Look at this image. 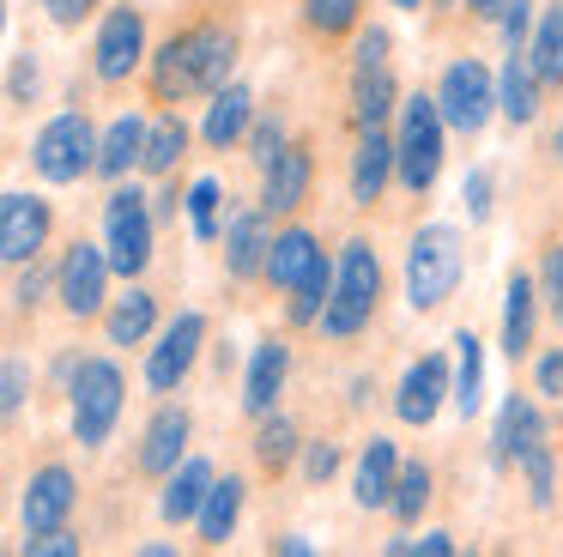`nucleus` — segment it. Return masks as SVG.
I'll return each mask as SVG.
<instances>
[{
    "label": "nucleus",
    "instance_id": "f257e3e1",
    "mask_svg": "<svg viewBox=\"0 0 563 557\" xmlns=\"http://www.w3.org/2000/svg\"><path fill=\"white\" fill-rule=\"evenodd\" d=\"M231 61H236L231 31H219V24H200V31H188V36H176V43L158 48L152 85H158L164 103H176V97H195V91H224V79H231Z\"/></svg>",
    "mask_w": 563,
    "mask_h": 557
},
{
    "label": "nucleus",
    "instance_id": "f03ea898",
    "mask_svg": "<svg viewBox=\"0 0 563 557\" xmlns=\"http://www.w3.org/2000/svg\"><path fill=\"white\" fill-rule=\"evenodd\" d=\"M461 266H466L461 230L424 225L406 242V303H412V309H442V303L454 297V285H461Z\"/></svg>",
    "mask_w": 563,
    "mask_h": 557
},
{
    "label": "nucleus",
    "instance_id": "7ed1b4c3",
    "mask_svg": "<svg viewBox=\"0 0 563 557\" xmlns=\"http://www.w3.org/2000/svg\"><path fill=\"white\" fill-rule=\"evenodd\" d=\"M376 297H382V261L364 237H352L340 249V266H333V297H328V309H321V327H328L333 339H352L357 327L376 315Z\"/></svg>",
    "mask_w": 563,
    "mask_h": 557
},
{
    "label": "nucleus",
    "instance_id": "20e7f679",
    "mask_svg": "<svg viewBox=\"0 0 563 557\" xmlns=\"http://www.w3.org/2000/svg\"><path fill=\"white\" fill-rule=\"evenodd\" d=\"M442 133H449V121H442L437 97H430V91L400 97V133H394V145H400V188L424 194L430 182H437V170H442Z\"/></svg>",
    "mask_w": 563,
    "mask_h": 557
},
{
    "label": "nucleus",
    "instance_id": "39448f33",
    "mask_svg": "<svg viewBox=\"0 0 563 557\" xmlns=\"http://www.w3.org/2000/svg\"><path fill=\"white\" fill-rule=\"evenodd\" d=\"M74 436L86 448H103L110 443V430H115V418H122V400H128V382H122V370H115L110 358H86L74 370Z\"/></svg>",
    "mask_w": 563,
    "mask_h": 557
},
{
    "label": "nucleus",
    "instance_id": "423d86ee",
    "mask_svg": "<svg viewBox=\"0 0 563 557\" xmlns=\"http://www.w3.org/2000/svg\"><path fill=\"white\" fill-rule=\"evenodd\" d=\"M98 128H91L79 109H67V116L43 121L37 145H31V164H37L43 182H79L86 170H98Z\"/></svg>",
    "mask_w": 563,
    "mask_h": 557
},
{
    "label": "nucleus",
    "instance_id": "0eeeda50",
    "mask_svg": "<svg viewBox=\"0 0 563 557\" xmlns=\"http://www.w3.org/2000/svg\"><path fill=\"white\" fill-rule=\"evenodd\" d=\"M152 206H146V194L140 188H115L110 194V206H103V249H110V261H115V273L122 278H140L146 273V261H152Z\"/></svg>",
    "mask_w": 563,
    "mask_h": 557
},
{
    "label": "nucleus",
    "instance_id": "6e6552de",
    "mask_svg": "<svg viewBox=\"0 0 563 557\" xmlns=\"http://www.w3.org/2000/svg\"><path fill=\"white\" fill-rule=\"evenodd\" d=\"M200 346H207V315L183 309L170 327H164V339L152 346V358H146V387L152 394H176V387L188 382V370H195Z\"/></svg>",
    "mask_w": 563,
    "mask_h": 557
},
{
    "label": "nucleus",
    "instance_id": "1a4fd4ad",
    "mask_svg": "<svg viewBox=\"0 0 563 557\" xmlns=\"http://www.w3.org/2000/svg\"><path fill=\"white\" fill-rule=\"evenodd\" d=\"M437 103H442V121H449L454 133H478L490 121V109H497V85H490V73L466 55V61H454V67L442 73Z\"/></svg>",
    "mask_w": 563,
    "mask_h": 557
},
{
    "label": "nucleus",
    "instance_id": "9d476101",
    "mask_svg": "<svg viewBox=\"0 0 563 557\" xmlns=\"http://www.w3.org/2000/svg\"><path fill=\"white\" fill-rule=\"evenodd\" d=\"M110 249H98V242H74V249L62 254V273H55V285H62V303L74 321H91V315L103 309V291H110Z\"/></svg>",
    "mask_w": 563,
    "mask_h": 557
},
{
    "label": "nucleus",
    "instance_id": "9b49d317",
    "mask_svg": "<svg viewBox=\"0 0 563 557\" xmlns=\"http://www.w3.org/2000/svg\"><path fill=\"white\" fill-rule=\"evenodd\" d=\"M140 61H146V19L134 7H115L103 19L98 43H91V67H98L103 85H122L128 73H140Z\"/></svg>",
    "mask_w": 563,
    "mask_h": 557
},
{
    "label": "nucleus",
    "instance_id": "f8f14e48",
    "mask_svg": "<svg viewBox=\"0 0 563 557\" xmlns=\"http://www.w3.org/2000/svg\"><path fill=\"white\" fill-rule=\"evenodd\" d=\"M43 242H49V200L13 188L0 200V261L25 266V261H37Z\"/></svg>",
    "mask_w": 563,
    "mask_h": 557
},
{
    "label": "nucleus",
    "instance_id": "ddd939ff",
    "mask_svg": "<svg viewBox=\"0 0 563 557\" xmlns=\"http://www.w3.org/2000/svg\"><path fill=\"white\" fill-rule=\"evenodd\" d=\"M442 400H454V375H449V358H418L412 370L400 375V394H394V412H400V424H418L424 430L430 418L442 412Z\"/></svg>",
    "mask_w": 563,
    "mask_h": 557
},
{
    "label": "nucleus",
    "instance_id": "4468645a",
    "mask_svg": "<svg viewBox=\"0 0 563 557\" xmlns=\"http://www.w3.org/2000/svg\"><path fill=\"white\" fill-rule=\"evenodd\" d=\"M79 503V484L67 467H37L25 484V503H19V515H25V533H55L67 515H74Z\"/></svg>",
    "mask_w": 563,
    "mask_h": 557
},
{
    "label": "nucleus",
    "instance_id": "2eb2a0df",
    "mask_svg": "<svg viewBox=\"0 0 563 557\" xmlns=\"http://www.w3.org/2000/svg\"><path fill=\"white\" fill-rule=\"evenodd\" d=\"M388 176H400V145L388 140V128H364V140H357V152H352V200L376 206L382 188H388Z\"/></svg>",
    "mask_w": 563,
    "mask_h": 557
},
{
    "label": "nucleus",
    "instance_id": "dca6fc26",
    "mask_svg": "<svg viewBox=\"0 0 563 557\" xmlns=\"http://www.w3.org/2000/svg\"><path fill=\"white\" fill-rule=\"evenodd\" d=\"M394 484H400V448L388 443V436H369L364 455H357V503L364 509H394Z\"/></svg>",
    "mask_w": 563,
    "mask_h": 557
},
{
    "label": "nucleus",
    "instance_id": "f3484780",
    "mask_svg": "<svg viewBox=\"0 0 563 557\" xmlns=\"http://www.w3.org/2000/svg\"><path fill=\"white\" fill-rule=\"evenodd\" d=\"M490 443H497V460H515V467H521V460L545 443V418H539L533 394H509V400H503L497 436H490Z\"/></svg>",
    "mask_w": 563,
    "mask_h": 557
},
{
    "label": "nucleus",
    "instance_id": "a211bd4d",
    "mask_svg": "<svg viewBox=\"0 0 563 557\" xmlns=\"http://www.w3.org/2000/svg\"><path fill=\"white\" fill-rule=\"evenodd\" d=\"M249 128H255V91H249V85H224V91H212V109H207L200 140H207L212 152H231L236 140H249Z\"/></svg>",
    "mask_w": 563,
    "mask_h": 557
},
{
    "label": "nucleus",
    "instance_id": "6ab92c4d",
    "mask_svg": "<svg viewBox=\"0 0 563 557\" xmlns=\"http://www.w3.org/2000/svg\"><path fill=\"white\" fill-rule=\"evenodd\" d=\"M261 176H267L261 182V206H267V212H297V206L309 200V176H316V170H309L303 145H285Z\"/></svg>",
    "mask_w": 563,
    "mask_h": 557
},
{
    "label": "nucleus",
    "instance_id": "aec40b11",
    "mask_svg": "<svg viewBox=\"0 0 563 557\" xmlns=\"http://www.w3.org/2000/svg\"><path fill=\"white\" fill-rule=\"evenodd\" d=\"M183 448H188V412L183 406H164L158 418L146 424V443H140V472L170 479V472L183 467Z\"/></svg>",
    "mask_w": 563,
    "mask_h": 557
},
{
    "label": "nucleus",
    "instance_id": "412c9836",
    "mask_svg": "<svg viewBox=\"0 0 563 557\" xmlns=\"http://www.w3.org/2000/svg\"><path fill=\"white\" fill-rule=\"evenodd\" d=\"M267 249H273V237H267V206H255V212H236L231 230H224V266H231L236 278H255V273H267Z\"/></svg>",
    "mask_w": 563,
    "mask_h": 557
},
{
    "label": "nucleus",
    "instance_id": "4be33fe9",
    "mask_svg": "<svg viewBox=\"0 0 563 557\" xmlns=\"http://www.w3.org/2000/svg\"><path fill=\"white\" fill-rule=\"evenodd\" d=\"M285 370H291L285 339H261L255 358H249V375H243V406L255 412V418L273 412V400H279V387H285Z\"/></svg>",
    "mask_w": 563,
    "mask_h": 557
},
{
    "label": "nucleus",
    "instance_id": "5701e85b",
    "mask_svg": "<svg viewBox=\"0 0 563 557\" xmlns=\"http://www.w3.org/2000/svg\"><path fill=\"white\" fill-rule=\"evenodd\" d=\"M539 73H533V55L527 48H509V61H503L497 73V109L515 121V128H527V121L539 116Z\"/></svg>",
    "mask_w": 563,
    "mask_h": 557
},
{
    "label": "nucleus",
    "instance_id": "b1692460",
    "mask_svg": "<svg viewBox=\"0 0 563 557\" xmlns=\"http://www.w3.org/2000/svg\"><path fill=\"white\" fill-rule=\"evenodd\" d=\"M212 484H219V479H212V460H183V467L164 479L158 515L176 521V527H183V521H200V503L212 496Z\"/></svg>",
    "mask_w": 563,
    "mask_h": 557
},
{
    "label": "nucleus",
    "instance_id": "393cba45",
    "mask_svg": "<svg viewBox=\"0 0 563 557\" xmlns=\"http://www.w3.org/2000/svg\"><path fill=\"white\" fill-rule=\"evenodd\" d=\"M321 266V249H316V237H309L303 225H291V230H279L273 237V249H267V278L279 291H297L309 273Z\"/></svg>",
    "mask_w": 563,
    "mask_h": 557
},
{
    "label": "nucleus",
    "instance_id": "a878e982",
    "mask_svg": "<svg viewBox=\"0 0 563 557\" xmlns=\"http://www.w3.org/2000/svg\"><path fill=\"white\" fill-rule=\"evenodd\" d=\"M533 315H539V285L527 273H515L509 291H503V351L509 358L533 351Z\"/></svg>",
    "mask_w": 563,
    "mask_h": 557
},
{
    "label": "nucleus",
    "instance_id": "bb28decb",
    "mask_svg": "<svg viewBox=\"0 0 563 557\" xmlns=\"http://www.w3.org/2000/svg\"><path fill=\"white\" fill-rule=\"evenodd\" d=\"M146 128H152V121H140V116H115L110 133H103V145H98V176L122 182L128 170L146 157Z\"/></svg>",
    "mask_w": 563,
    "mask_h": 557
},
{
    "label": "nucleus",
    "instance_id": "cd10ccee",
    "mask_svg": "<svg viewBox=\"0 0 563 557\" xmlns=\"http://www.w3.org/2000/svg\"><path fill=\"white\" fill-rule=\"evenodd\" d=\"M485 406V346L478 334H454V412L473 418Z\"/></svg>",
    "mask_w": 563,
    "mask_h": 557
},
{
    "label": "nucleus",
    "instance_id": "c85d7f7f",
    "mask_svg": "<svg viewBox=\"0 0 563 557\" xmlns=\"http://www.w3.org/2000/svg\"><path fill=\"white\" fill-rule=\"evenodd\" d=\"M243 491L249 484L236 472H224V484H212V496L200 503V545H224L236 533V515H243Z\"/></svg>",
    "mask_w": 563,
    "mask_h": 557
},
{
    "label": "nucleus",
    "instance_id": "c756f323",
    "mask_svg": "<svg viewBox=\"0 0 563 557\" xmlns=\"http://www.w3.org/2000/svg\"><path fill=\"white\" fill-rule=\"evenodd\" d=\"M394 103H400V91H394V73L388 67H369V73H357V79H352V121H357V133L382 128Z\"/></svg>",
    "mask_w": 563,
    "mask_h": 557
},
{
    "label": "nucleus",
    "instance_id": "7c9ffc66",
    "mask_svg": "<svg viewBox=\"0 0 563 557\" xmlns=\"http://www.w3.org/2000/svg\"><path fill=\"white\" fill-rule=\"evenodd\" d=\"M527 55H533V73H539L545 85H563V7H545V12H539Z\"/></svg>",
    "mask_w": 563,
    "mask_h": 557
},
{
    "label": "nucleus",
    "instance_id": "2f4dec72",
    "mask_svg": "<svg viewBox=\"0 0 563 557\" xmlns=\"http://www.w3.org/2000/svg\"><path fill=\"white\" fill-rule=\"evenodd\" d=\"M152 321H158V297H152V291H128V297L110 309L103 327H110L115 346H140V339L152 334Z\"/></svg>",
    "mask_w": 563,
    "mask_h": 557
},
{
    "label": "nucleus",
    "instance_id": "473e14b6",
    "mask_svg": "<svg viewBox=\"0 0 563 557\" xmlns=\"http://www.w3.org/2000/svg\"><path fill=\"white\" fill-rule=\"evenodd\" d=\"M188 152V128L183 116H158L146 128V157H140V170H152V176H164V170H176Z\"/></svg>",
    "mask_w": 563,
    "mask_h": 557
},
{
    "label": "nucleus",
    "instance_id": "72a5a7b5",
    "mask_svg": "<svg viewBox=\"0 0 563 557\" xmlns=\"http://www.w3.org/2000/svg\"><path fill=\"white\" fill-rule=\"evenodd\" d=\"M291 455H297V424L279 418V412H267V424H261V436H255V460L267 472H285Z\"/></svg>",
    "mask_w": 563,
    "mask_h": 557
},
{
    "label": "nucleus",
    "instance_id": "f704fd0d",
    "mask_svg": "<svg viewBox=\"0 0 563 557\" xmlns=\"http://www.w3.org/2000/svg\"><path fill=\"white\" fill-rule=\"evenodd\" d=\"M430 503V467L424 460H406L400 467V484H394V515L400 521H418Z\"/></svg>",
    "mask_w": 563,
    "mask_h": 557
},
{
    "label": "nucleus",
    "instance_id": "c9c22d12",
    "mask_svg": "<svg viewBox=\"0 0 563 557\" xmlns=\"http://www.w3.org/2000/svg\"><path fill=\"white\" fill-rule=\"evenodd\" d=\"M328 297H333V273H328V261L316 266V273L297 285V297H291V321L303 327V321H321V309H328Z\"/></svg>",
    "mask_w": 563,
    "mask_h": 557
},
{
    "label": "nucleus",
    "instance_id": "e433bc0d",
    "mask_svg": "<svg viewBox=\"0 0 563 557\" xmlns=\"http://www.w3.org/2000/svg\"><path fill=\"white\" fill-rule=\"evenodd\" d=\"M188 218H195V237L200 242H212V237H219V182H212V176H200L195 182V188H188Z\"/></svg>",
    "mask_w": 563,
    "mask_h": 557
},
{
    "label": "nucleus",
    "instance_id": "4c0bfd02",
    "mask_svg": "<svg viewBox=\"0 0 563 557\" xmlns=\"http://www.w3.org/2000/svg\"><path fill=\"white\" fill-rule=\"evenodd\" d=\"M357 7L364 0H303V19H309V31H352L357 24Z\"/></svg>",
    "mask_w": 563,
    "mask_h": 557
},
{
    "label": "nucleus",
    "instance_id": "58836bf2",
    "mask_svg": "<svg viewBox=\"0 0 563 557\" xmlns=\"http://www.w3.org/2000/svg\"><path fill=\"white\" fill-rule=\"evenodd\" d=\"M521 472H527V491H533V509H551V491H558V472H551V448L539 443L533 455L521 460Z\"/></svg>",
    "mask_w": 563,
    "mask_h": 557
},
{
    "label": "nucleus",
    "instance_id": "ea45409f",
    "mask_svg": "<svg viewBox=\"0 0 563 557\" xmlns=\"http://www.w3.org/2000/svg\"><path fill=\"white\" fill-rule=\"evenodd\" d=\"M539 297L551 303V315H558V327H563V242H551V249H545V266H539Z\"/></svg>",
    "mask_w": 563,
    "mask_h": 557
},
{
    "label": "nucleus",
    "instance_id": "a19ab883",
    "mask_svg": "<svg viewBox=\"0 0 563 557\" xmlns=\"http://www.w3.org/2000/svg\"><path fill=\"white\" fill-rule=\"evenodd\" d=\"M25 387H31L25 358H7V375H0V412H7V418H19V406H25Z\"/></svg>",
    "mask_w": 563,
    "mask_h": 557
},
{
    "label": "nucleus",
    "instance_id": "79ce46f5",
    "mask_svg": "<svg viewBox=\"0 0 563 557\" xmlns=\"http://www.w3.org/2000/svg\"><path fill=\"white\" fill-rule=\"evenodd\" d=\"M533 394L539 400H563V346H551L545 358L533 363Z\"/></svg>",
    "mask_w": 563,
    "mask_h": 557
},
{
    "label": "nucleus",
    "instance_id": "37998d69",
    "mask_svg": "<svg viewBox=\"0 0 563 557\" xmlns=\"http://www.w3.org/2000/svg\"><path fill=\"white\" fill-rule=\"evenodd\" d=\"M279 152H285V128H279V121H255V128H249V157L267 170Z\"/></svg>",
    "mask_w": 563,
    "mask_h": 557
},
{
    "label": "nucleus",
    "instance_id": "c03bdc74",
    "mask_svg": "<svg viewBox=\"0 0 563 557\" xmlns=\"http://www.w3.org/2000/svg\"><path fill=\"white\" fill-rule=\"evenodd\" d=\"M357 73H369V67H388V31L382 24H369V31H357Z\"/></svg>",
    "mask_w": 563,
    "mask_h": 557
},
{
    "label": "nucleus",
    "instance_id": "a18cd8bd",
    "mask_svg": "<svg viewBox=\"0 0 563 557\" xmlns=\"http://www.w3.org/2000/svg\"><path fill=\"white\" fill-rule=\"evenodd\" d=\"M461 200H466V218H490V170H466Z\"/></svg>",
    "mask_w": 563,
    "mask_h": 557
},
{
    "label": "nucleus",
    "instance_id": "49530a36",
    "mask_svg": "<svg viewBox=\"0 0 563 557\" xmlns=\"http://www.w3.org/2000/svg\"><path fill=\"white\" fill-rule=\"evenodd\" d=\"M25 551H31V557H79V539H74V533L55 527V533H31Z\"/></svg>",
    "mask_w": 563,
    "mask_h": 557
},
{
    "label": "nucleus",
    "instance_id": "de8ad7c7",
    "mask_svg": "<svg viewBox=\"0 0 563 557\" xmlns=\"http://www.w3.org/2000/svg\"><path fill=\"white\" fill-rule=\"evenodd\" d=\"M527 24H533V0H509V7H503V36H509V48H527Z\"/></svg>",
    "mask_w": 563,
    "mask_h": 557
},
{
    "label": "nucleus",
    "instance_id": "09e8293b",
    "mask_svg": "<svg viewBox=\"0 0 563 557\" xmlns=\"http://www.w3.org/2000/svg\"><path fill=\"white\" fill-rule=\"evenodd\" d=\"M303 472H309L316 484H328L333 472H340V448H333V443H309V455H303Z\"/></svg>",
    "mask_w": 563,
    "mask_h": 557
},
{
    "label": "nucleus",
    "instance_id": "8fccbe9b",
    "mask_svg": "<svg viewBox=\"0 0 563 557\" xmlns=\"http://www.w3.org/2000/svg\"><path fill=\"white\" fill-rule=\"evenodd\" d=\"M388 551H394V557H400V551H424V557H449V551H454V539H449V533H424V539H394V545H388Z\"/></svg>",
    "mask_w": 563,
    "mask_h": 557
},
{
    "label": "nucleus",
    "instance_id": "3c124183",
    "mask_svg": "<svg viewBox=\"0 0 563 557\" xmlns=\"http://www.w3.org/2000/svg\"><path fill=\"white\" fill-rule=\"evenodd\" d=\"M43 7H49V19L62 24V31H74V24L86 19V12L98 7V0H43Z\"/></svg>",
    "mask_w": 563,
    "mask_h": 557
},
{
    "label": "nucleus",
    "instance_id": "603ef678",
    "mask_svg": "<svg viewBox=\"0 0 563 557\" xmlns=\"http://www.w3.org/2000/svg\"><path fill=\"white\" fill-rule=\"evenodd\" d=\"M43 285H49V273H37V266H31V273L13 285V303H19V309H31V303L43 297Z\"/></svg>",
    "mask_w": 563,
    "mask_h": 557
},
{
    "label": "nucleus",
    "instance_id": "864d4df0",
    "mask_svg": "<svg viewBox=\"0 0 563 557\" xmlns=\"http://www.w3.org/2000/svg\"><path fill=\"white\" fill-rule=\"evenodd\" d=\"M37 91V67H31V55L13 61V103H25V97Z\"/></svg>",
    "mask_w": 563,
    "mask_h": 557
},
{
    "label": "nucleus",
    "instance_id": "5fc2aeb1",
    "mask_svg": "<svg viewBox=\"0 0 563 557\" xmlns=\"http://www.w3.org/2000/svg\"><path fill=\"white\" fill-rule=\"evenodd\" d=\"M503 7H509V0H466V12H473V19H503Z\"/></svg>",
    "mask_w": 563,
    "mask_h": 557
},
{
    "label": "nucleus",
    "instance_id": "6e6d98bb",
    "mask_svg": "<svg viewBox=\"0 0 563 557\" xmlns=\"http://www.w3.org/2000/svg\"><path fill=\"white\" fill-rule=\"evenodd\" d=\"M388 7H400V12H418V7H424V0H388Z\"/></svg>",
    "mask_w": 563,
    "mask_h": 557
},
{
    "label": "nucleus",
    "instance_id": "4d7b16f0",
    "mask_svg": "<svg viewBox=\"0 0 563 557\" xmlns=\"http://www.w3.org/2000/svg\"><path fill=\"white\" fill-rule=\"evenodd\" d=\"M551 152H558V157H563V121H558V133H551Z\"/></svg>",
    "mask_w": 563,
    "mask_h": 557
}]
</instances>
